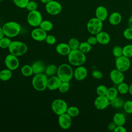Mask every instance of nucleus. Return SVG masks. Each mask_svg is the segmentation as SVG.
Here are the masks:
<instances>
[{
    "label": "nucleus",
    "instance_id": "f257e3e1",
    "mask_svg": "<svg viewBox=\"0 0 132 132\" xmlns=\"http://www.w3.org/2000/svg\"><path fill=\"white\" fill-rule=\"evenodd\" d=\"M4 35L10 38L16 37L21 32L20 24L14 21H9L5 23L2 27Z\"/></svg>",
    "mask_w": 132,
    "mask_h": 132
},
{
    "label": "nucleus",
    "instance_id": "f03ea898",
    "mask_svg": "<svg viewBox=\"0 0 132 132\" xmlns=\"http://www.w3.org/2000/svg\"><path fill=\"white\" fill-rule=\"evenodd\" d=\"M68 60L71 65L78 67L82 65L85 63L86 57L85 54L77 49L71 50L68 55Z\"/></svg>",
    "mask_w": 132,
    "mask_h": 132
},
{
    "label": "nucleus",
    "instance_id": "7ed1b4c3",
    "mask_svg": "<svg viewBox=\"0 0 132 132\" xmlns=\"http://www.w3.org/2000/svg\"><path fill=\"white\" fill-rule=\"evenodd\" d=\"M73 75L74 71L69 64L63 63L58 67L57 75L62 81L70 82Z\"/></svg>",
    "mask_w": 132,
    "mask_h": 132
},
{
    "label": "nucleus",
    "instance_id": "20e7f679",
    "mask_svg": "<svg viewBox=\"0 0 132 132\" xmlns=\"http://www.w3.org/2000/svg\"><path fill=\"white\" fill-rule=\"evenodd\" d=\"M8 48L10 54L19 57L24 55L27 52L28 47L25 43L22 41H13L11 42Z\"/></svg>",
    "mask_w": 132,
    "mask_h": 132
},
{
    "label": "nucleus",
    "instance_id": "39448f33",
    "mask_svg": "<svg viewBox=\"0 0 132 132\" xmlns=\"http://www.w3.org/2000/svg\"><path fill=\"white\" fill-rule=\"evenodd\" d=\"M47 76L45 74H35L32 79V86L36 91H43L47 88Z\"/></svg>",
    "mask_w": 132,
    "mask_h": 132
},
{
    "label": "nucleus",
    "instance_id": "423d86ee",
    "mask_svg": "<svg viewBox=\"0 0 132 132\" xmlns=\"http://www.w3.org/2000/svg\"><path fill=\"white\" fill-rule=\"evenodd\" d=\"M103 21L95 17L91 18L87 23V29L89 33L92 35H96L102 31Z\"/></svg>",
    "mask_w": 132,
    "mask_h": 132
},
{
    "label": "nucleus",
    "instance_id": "0eeeda50",
    "mask_svg": "<svg viewBox=\"0 0 132 132\" xmlns=\"http://www.w3.org/2000/svg\"><path fill=\"white\" fill-rule=\"evenodd\" d=\"M68 108V106L65 101L60 98L54 100L51 104L52 111L58 116L65 113Z\"/></svg>",
    "mask_w": 132,
    "mask_h": 132
},
{
    "label": "nucleus",
    "instance_id": "6e6552de",
    "mask_svg": "<svg viewBox=\"0 0 132 132\" xmlns=\"http://www.w3.org/2000/svg\"><path fill=\"white\" fill-rule=\"evenodd\" d=\"M42 20V16L39 11L35 10L29 11L27 16V21L30 26L34 27L39 26Z\"/></svg>",
    "mask_w": 132,
    "mask_h": 132
},
{
    "label": "nucleus",
    "instance_id": "1a4fd4ad",
    "mask_svg": "<svg viewBox=\"0 0 132 132\" xmlns=\"http://www.w3.org/2000/svg\"><path fill=\"white\" fill-rule=\"evenodd\" d=\"M45 9L47 13L52 15L59 14L62 11V5L58 1L51 0L45 4Z\"/></svg>",
    "mask_w": 132,
    "mask_h": 132
},
{
    "label": "nucleus",
    "instance_id": "9d476101",
    "mask_svg": "<svg viewBox=\"0 0 132 132\" xmlns=\"http://www.w3.org/2000/svg\"><path fill=\"white\" fill-rule=\"evenodd\" d=\"M115 64L117 69L122 72H125L130 67V61L129 58L122 55L116 58Z\"/></svg>",
    "mask_w": 132,
    "mask_h": 132
},
{
    "label": "nucleus",
    "instance_id": "9b49d317",
    "mask_svg": "<svg viewBox=\"0 0 132 132\" xmlns=\"http://www.w3.org/2000/svg\"><path fill=\"white\" fill-rule=\"evenodd\" d=\"M4 62L6 68L11 71L16 70L20 65V62L18 57L11 54H8L6 56Z\"/></svg>",
    "mask_w": 132,
    "mask_h": 132
},
{
    "label": "nucleus",
    "instance_id": "f8f14e48",
    "mask_svg": "<svg viewBox=\"0 0 132 132\" xmlns=\"http://www.w3.org/2000/svg\"><path fill=\"white\" fill-rule=\"evenodd\" d=\"M72 118L67 112L59 115L58 119L59 126L64 130L69 129L71 126L72 123Z\"/></svg>",
    "mask_w": 132,
    "mask_h": 132
},
{
    "label": "nucleus",
    "instance_id": "ddd939ff",
    "mask_svg": "<svg viewBox=\"0 0 132 132\" xmlns=\"http://www.w3.org/2000/svg\"><path fill=\"white\" fill-rule=\"evenodd\" d=\"M94 105L98 110H104L110 105V101L105 95H98L95 99Z\"/></svg>",
    "mask_w": 132,
    "mask_h": 132
},
{
    "label": "nucleus",
    "instance_id": "4468645a",
    "mask_svg": "<svg viewBox=\"0 0 132 132\" xmlns=\"http://www.w3.org/2000/svg\"><path fill=\"white\" fill-rule=\"evenodd\" d=\"M109 77L112 82L117 85L123 82L124 80V75L123 74V72L118 70L117 69L111 70L109 74Z\"/></svg>",
    "mask_w": 132,
    "mask_h": 132
},
{
    "label": "nucleus",
    "instance_id": "2eb2a0df",
    "mask_svg": "<svg viewBox=\"0 0 132 132\" xmlns=\"http://www.w3.org/2000/svg\"><path fill=\"white\" fill-rule=\"evenodd\" d=\"M47 35L46 32L40 27L35 28L31 32L32 38L35 41L39 42L44 41Z\"/></svg>",
    "mask_w": 132,
    "mask_h": 132
},
{
    "label": "nucleus",
    "instance_id": "dca6fc26",
    "mask_svg": "<svg viewBox=\"0 0 132 132\" xmlns=\"http://www.w3.org/2000/svg\"><path fill=\"white\" fill-rule=\"evenodd\" d=\"M88 75L87 69L82 65L77 67L74 71L73 77L78 81L84 80Z\"/></svg>",
    "mask_w": 132,
    "mask_h": 132
},
{
    "label": "nucleus",
    "instance_id": "f3484780",
    "mask_svg": "<svg viewBox=\"0 0 132 132\" xmlns=\"http://www.w3.org/2000/svg\"><path fill=\"white\" fill-rule=\"evenodd\" d=\"M61 82L62 81L57 75L51 76L47 80V88L51 91L58 89Z\"/></svg>",
    "mask_w": 132,
    "mask_h": 132
},
{
    "label": "nucleus",
    "instance_id": "a211bd4d",
    "mask_svg": "<svg viewBox=\"0 0 132 132\" xmlns=\"http://www.w3.org/2000/svg\"><path fill=\"white\" fill-rule=\"evenodd\" d=\"M95 14L96 18L103 22L107 19L108 15V12L105 7L103 6H100L96 8Z\"/></svg>",
    "mask_w": 132,
    "mask_h": 132
},
{
    "label": "nucleus",
    "instance_id": "6ab92c4d",
    "mask_svg": "<svg viewBox=\"0 0 132 132\" xmlns=\"http://www.w3.org/2000/svg\"><path fill=\"white\" fill-rule=\"evenodd\" d=\"M56 52L62 56H68L71 51V49L68 44L65 43H60L56 45Z\"/></svg>",
    "mask_w": 132,
    "mask_h": 132
},
{
    "label": "nucleus",
    "instance_id": "aec40b11",
    "mask_svg": "<svg viewBox=\"0 0 132 132\" xmlns=\"http://www.w3.org/2000/svg\"><path fill=\"white\" fill-rule=\"evenodd\" d=\"M97 43L102 45L108 44L110 41V37L109 35L106 31H101L95 35Z\"/></svg>",
    "mask_w": 132,
    "mask_h": 132
},
{
    "label": "nucleus",
    "instance_id": "412c9836",
    "mask_svg": "<svg viewBox=\"0 0 132 132\" xmlns=\"http://www.w3.org/2000/svg\"><path fill=\"white\" fill-rule=\"evenodd\" d=\"M31 67L33 70L34 74H35L43 73V72H44L46 68L44 63L40 60H38L34 62L32 64Z\"/></svg>",
    "mask_w": 132,
    "mask_h": 132
},
{
    "label": "nucleus",
    "instance_id": "4be33fe9",
    "mask_svg": "<svg viewBox=\"0 0 132 132\" xmlns=\"http://www.w3.org/2000/svg\"><path fill=\"white\" fill-rule=\"evenodd\" d=\"M108 21L111 25H117L122 21V15L118 12H113L110 14L108 18Z\"/></svg>",
    "mask_w": 132,
    "mask_h": 132
},
{
    "label": "nucleus",
    "instance_id": "5701e85b",
    "mask_svg": "<svg viewBox=\"0 0 132 132\" xmlns=\"http://www.w3.org/2000/svg\"><path fill=\"white\" fill-rule=\"evenodd\" d=\"M113 122L117 126L124 125L126 122V118L123 113L121 112H117L113 116Z\"/></svg>",
    "mask_w": 132,
    "mask_h": 132
},
{
    "label": "nucleus",
    "instance_id": "b1692460",
    "mask_svg": "<svg viewBox=\"0 0 132 132\" xmlns=\"http://www.w3.org/2000/svg\"><path fill=\"white\" fill-rule=\"evenodd\" d=\"M12 71L8 69H5L2 70H1L0 72V80L5 81L9 80L12 77Z\"/></svg>",
    "mask_w": 132,
    "mask_h": 132
},
{
    "label": "nucleus",
    "instance_id": "393cba45",
    "mask_svg": "<svg viewBox=\"0 0 132 132\" xmlns=\"http://www.w3.org/2000/svg\"><path fill=\"white\" fill-rule=\"evenodd\" d=\"M58 70V67L54 64H49L47 67L45 68V71H44V74L47 76H52L54 75H55V74H57Z\"/></svg>",
    "mask_w": 132,
    "mask_h": 132
},
{
    "label": "nucleus",
    "instance_id": "a878e982",
    "mask_svg": "<svg viewBox=\"0 0 132 132\" xmlns=\"http://www.w3.org/2000/svg\"><path fill=\"white\" fill-rule=\"evenodd\" d=\"M124 102L123 100L120 97L117 96L115 98L110 101V105L115 109H120L123 107Z\"/></svg>",
    "mask_w": 132,
    "mask_h": 132
},
{
    "label": "nucleus",
    "instance_id": "bb28decb",
    "mask_svg": "<svg viewBox=\"0 0 132 132\" xmlns=\"http://www.w3.org/2000/svg\"><path fill=\"white\" fill-rule=\"evenodd\" d=\"M118 93L119 92L117 88L112 87L107 89L105 96L110 101L117 97L118 96Z\"/></svg>",
    "mask_w": 132,
    "mask_h": 132
},
{
    "label": "nucleus",
    "instance_id": "cd10ccee",
    "mask_svg": "<svg viewBox=\"0 0 132 132\" xmlns=\"http://www.w3.org/2000/svg\"><path fill=\"white\" fill-rule=\"evenodd\" d=\"M21 74L25 77H29L34 74L31 65L29 64H25L21 68Z\"/></svg>",
    "mask_w": 132,
    "mask_h": 132
},
{
    "label": "nucleus",
    "instance_id": "c85d7f7f",
    "mask_svg": "<svg viewBox=\"0 0 132 132\" xmlns=\"http://www.w3.org/2000/svg\"><path fill=\"white\" fill-rule=\"evenodd\" d=\"M39 27L46 32H48L53 29V24L49 20H42Z\"/></svg>",
    "mask_w": 132,
    "mask_h": 132
},
{
    "label": "nucleus",
    "instance_id": "c756f323",
    "mask_svg": "<svg viewBox=\"0 0 132 132\" xmlns=\"http://www.w3.org/2000/svg\"><path fill=\"white\" fill-rule=\"evenodd\" d=\"M117 89L119 93L121 94H125L128 92L129 85L123 81L117 85Z\"/></svg>",
    "mask_w": 132,
    "mask_h": 132
},
{
    "label": "nucleus",
    "instance_id": "7c9ffc66",
    "mask_svg": "<svg viewBox=\"0 0 132 132\" xmlns=\"http://www.w3.org/2000/svg\"><path fill=\"white\" fill-rule=\"evenodd\" d=\"M91 46L92 45L89 44L87 41L82 42L79 44L78 50L83 53L86 54L89 53L91 50Z\"/></svg>",
    "mask_w": 132,
    "mask_h": 132
},
{
    "label": "nucleus",
    "instance_id": "2f4dec72",
    "mask_svg": "<svg viewBox=\"0 0 132 132\" xmlns=\"http://www.w3.org/2000/svg\"><path fill=\"white\" fill-rule=\"evenodd\" d=\"M66 112L72 118H74L79 115V110L76 106H70L68 107Z\"/></svg>",
    "mask_w": 132,
    "mask_h": 132
},
{
    "label": "nucleus",
    "instance_id": "473e14b6",
    "mask_svg": "<svg viewBox=\"0 0 132 132\" xmlns=\"http://www.w3.org/2000/svg\"><path fill=\"white\" fill-rule=\"evenodd\" d=\"M68 45L71 50H75L78 49L80 42L79 40L76 38H71L68 41Z\"/></svg>",
    "mask_w": 132,
    "mask_h": 132
},
{
    "label": "nucleus",
    "instance_id": "72a5a7b5",
    "mask_svg": "<svg viewBox=\"0 0 132 132\" xmlns=\"http://www.w3.org/2000/svg\"><path fill=\"white\" fill-rule=\"evenodd\" d=\"M10 38L7 37H4L0 39V47L3 49L8 48L11 42Z\"/></svg>",
    "mask_w": 132,
    "mask_h": 132
},
{
    "label": "nucleus",
    "instance_id": "f704fd0d",
    "mask_svg": "<svg viewBox=\"0 0 132 132\" xmlns=\"http://www.w3.org/2000/svg\"><path fill=\"white\" fill-rule=\"evenodd\" d=\"M123 55L128 58L132 57V44H127L123 48Z\"/></svg>",
    "mask_w": 132,
    "mask_h": 132
},
{
    "label": "nucleus",
    "instance_id": "c9c22d12",
    "mask_svg": "<svg viewBox=\"0 0 132 132\" xmlns=\"http://www.w3.org/2000/svg\"><path fill=\"white\" fill-rule=\"evenodd\" d=\"M113 55L116 57L118 58L123 55V49L122 47L119 45L114 46L112 50Z\"/></svg>",
    "mask_w": 132,
    "mask_h": 132
},
{
    "label": "nucleus",
    "instance_id": "e433bc0d",
    "mask_svg": "<svg viewBox=\"0 0 132 132\" xmlns=\"http://www.w3.org/2000/svg\"><path fill=\"white\" fill-rule=\"evenodd\" d=\"M70 89V83L68 81H62L59 88L58 90L61 93H66Z\"/></svg>",
    "mask_w": 132,
    "mask_h": 132
},
{
    "label": "nucleus",
    "instance_id": "4c0bfd02",
    "mask_svg": "<svg viewBox=\"0 0 132 132\" xmlns=\"http://www.w3.org/2000/svg\"><path fill=\"white\" fill-rule=\"evenodd\" d=\"M29 0H12L14 4L20 8H26Z\"/></svg>",
    "mask_w": 132,
    "mask_h": 132
},
{
    "label": "nucleus",
    "instance_id": "58836bf2",
    "mask_svg": "<svg viewBox=\"0 0 132 132\" xmlns=\"http://www.w3.org/2000/svg\"><path fill=\"white\" fill-rule=\"evenodd\" d=\"M107 87L104 85H100L98 86L96 89V92L97 95H105L107 90Z\"/></svg>",
    "mask_w": 132,
    "mask_h": 132
},
{
    "label": "nucleus",
    "instance_id": "ea45409f",
    "mask_svg": "<svg viewBox=\"0 0 132 132\" xmlns=\"http://www.w3.org/2000/svg\"><path fill=\"white\" fill-rule=\"evenodd\" d=\"M123 108L125 112L128 114L132 113V101H126L123 105Z\"/></svg>",
    "mask_w": 132,
    "mask_h": 132
},
{
    "label": "nucleus",
    "instance_id": "a19ab883",
    "mask_svg": "<svg viewBox=\"0 0 132 132\" xmlns=\"http://www.w3.org/2000/svg\"><path fill=\"white\" fill-rule=\"evenodd\" d=\"M37 8H38V4L36 1H29L26 7V9L29 11L37 10Z\"/></svg>",
    "mask_w": 132,
    "mask_h": 132
},
{
    "label": "nucleus",
    "instance_id": "79ce46f5",
    "mask_svg": "<svg viewBox=\"0 0 132 132\" xmlns=\"http://www.w3.org/2000/svg\"><path fill=\"white\" fill-rule=\"evenodd\" d=\"M124 38L127 40H132V28L128 27L123 31Z\"/></svg>",
    "mask_w": 132,
    "mask_h": 132
},
{
    "label": "nucleus",
    "instance_id": "37998d69",
    "mask_svg": "<svg viewBox=\"0 0 132 132\" xmlns=\"http://www.w3.org/2000/svg\"><path fill=\"white\" fill-rule=\"evenodd\" d=\"M44 41L48 44L53 45V44H54L56 43V38L53 35H47V36H46V38H45Z\"/></svg>",
    "mask_w": 132,
    "mask_h": 132
},
{
    "label": "nucleus",
    "instance_id": "c03bdc74",
    "mask_svg": "<svg viewBox=\"0 0 132 132\" xmlns=\"http://www.w3.org/2000/svg\"><path fill=\"white\" fill-rule=\"evenodd\" d=\"M92 76L93 78L97 79H100L103 77V74L101 72H100L98 70H95L92 71Z\"/></svg>",
    "mask_w": 132,
    "mask_h": 132
},
{
    "label": "nucleus",
    "instance_id": "a18cd8bd",
    "mask_svg": "<svg viewBox=\"0 0 132 132\" xmlns=\"http://www.w3.org/2000/svg\"><path fill=\"white\" fill-rule=\"evenodd\" d=\"M87 42L90 44L91 45H93L96 44L97 43V40L96 39V37L95 35V36H92L89 37L87 40Z\"/></svg>",
    "mask_w": 132,
    "mask_h": 132
},
{
    "label": "nucleus",
    "instance_id": "49530a36",
    "mask_svg": "<svg viewBox=\"0 0 132 132\" xmlns=\"http://www.w3.org/2000/svg\"><path fill=\"white\" fill-rule=\"evenodd\" d=\"M126 128L124 127L123 125L117 126L116 127L114 132H126Z\"/></svg>",
    "mask_w": 132,
    "mask_h": 132
},
{
    "label": "nucleus",
    "instance_id": "de8ad7c7",
    "mask_svg": "<svg viewBox=\"0 0 132 132\" xmlns=\"http://www.w3.org/2000/svg\"><path fill=\"white\" fill-rule=\"evenodd\" d=\"M116 127H117L116 124L112 121L109 123V124L108 125V126H107V128H108V130H109V131H114Z\"/></svg>",
    "mask_w": 132,
    "mask_h": 132
},
{
    "label": "nucleus",
    "instance_id": "09e8293b",
    "mask_svg": "<svg viewBox=\"0 0 132 132\" xmlns=\"http://www.w3.org/2000/svg\"><path fill=\"white\" fill-rule=\"evenodd\" d=\"M128 27L132 28V15L128 19Z\"/></svg>",
    "mask_w": 132,
    "mask_h": 132
},
{
    "label": "nucleus",
    "instance_id": "8fccbe9b",
    "mask_svg": "<svg viewBox=\"0 0 132 132\" xmlns=\"http://www.w3.org/2000/svg\"><path fill=\"white\" fill-rule=\"evenodd\" d=\"M4 36H5V35H4V33L3 28H2V27H0V39H2V38H3Z\"/></svg>",
    "mask_w": 132,
    "mask_h": 132
},
{
    "label": "nucleus",
    "instance_id": "3c124183",
    "mask_svg": "<svg viewBox=\"0 0 132 132\" xmlns=\"http://www.w3.org/2000/svg\"><path fill=\"white\" fill-rule=\"evenodd\" d=\"M128 92H129V93L131 95H132V82L129 86V91H128Z\"/></svg>",
    "mask_w": 132,
    "mask_h": 132
},
{
    "label": "nucleus",
    "instance_id": "603ef678",
    "mask_svg": "<svg viewBox=\"0 0 132 132\" xmlns=\"http://www.w3.org/2000/svg\"><path fill=\"white\" fill-rule=\"evenodd\" d=\"M51 0H40V1L43 3V4H46V3H47L48 2H50Z\"/></svg>",
    "mask_w": 132,
    "mask_h": 132
},
{
    "label": "nucleus",
    "instance_id": "864d4df0",
    "mask_svg": "<svg viewBox=\"0 0 132 132\" xmlns=\"http://www.w3.org/2000/svg\"><path fill=\"white\" fill-rule=\"evenodd\" d=\"M2 1V0H0V2H1Z\"/></svg>",
    "mask_w": 132,
    "mask_h": 132
},
{
    "label": "nucleus",
    "instance_id": "5fc2aeb1",
    "mask_svg": "<svg viewBox=\"0 0 132 132\" xmlns=\"http://www.w3.org/2000/svg\"><path fill=\"white\" fill-rule=\"evenodd\" d=\"M0 72H1V69H0Z\"/></svg>",
    "mask_w": 132,
    "mask_h": 132
}]
</instances>
